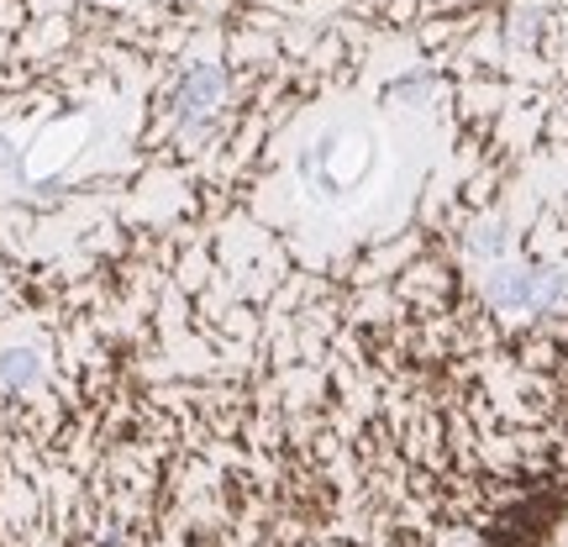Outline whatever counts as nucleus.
Instances as JSON below:
<instances>
[{"mask_svg": "<svg viewBox=\"0 0 568 547\" xmlns=\"http://www.w3.org/2000/svg\"><path fill=\"white\" fill-rule=\"evenodd\" d=\"M226 105V69L211 59H195L180 69V80L169 90V117H174V132L184 142H205L222 122Z\"/></svg>", "mask_w": 568, "mask_h": 547, "instance_id": "f257e3e1", "label": "nucleus"}, {"mask_svg": "<svg viewBox=\"0 0 568 547\" xmlns=\"http://www.w3.org/2000/svg\"><path fill=\"white\" fill-rule=\"evenodd\" d=\"M485 290L506 311H548L564 295V274L558 269H495Z\"/></svg>", "mask_w": 568, "mask_h": 547, "instance_id": "f03ea898", "label": "nucleus"}, {"mask_svg": "<svg viewBox=\"0 0 568 547\" xmlns=\"http://www.w3.org/2000/svg\"><path fill=\"white\" fill-rule=\"evenodd\" d=\"M38 379H42L38 347H6V353H0V385L6 389H32Z\"/></svg>", "mask_w": 568, "mask_h": 547, "instance_id": "7ed1b4c3", "label": "nucleus"}, {"mask_svg": "<svg viewBox=\"0 0 568 547\" xmlns=\"http://www.w3.org/2000/svg\"><path fill=\"white\" fill-rule=\"evenodd\" d=\"M474 253H506V232L500 226H479V237H468Z\"/></svg>", "mask_w": 568, "mask_h": 547, "instance_id": "20e7f679", "label": "nucleus"}, {"mask_svg": "<svg viewBox=\"0 0 568 547\" xmlns=\"http://www.w3.org/2000/svg\"><path fill=\"white\" fill-rule=\"evenodd\" d=\"M17 169H21V148L0 132V174H17Z\"/></svg>", "mask_w": 568, "mask_h": 547, "instance_id": "39448f33", "label": "nucleus"}]
</instances>
